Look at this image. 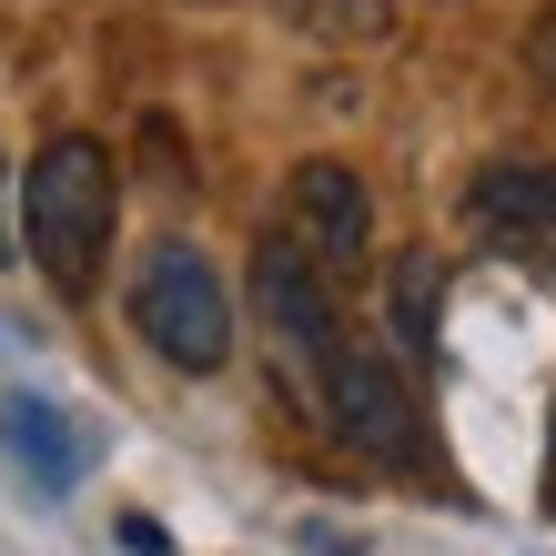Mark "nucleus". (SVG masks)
<instances>
[{"label": "nucleus", "instance_id": "nucleus-1", "mask_svg": "<svg viewBox=\"0 0 556 556\" xmlns=\"http://www.w3.org/2000/svg\"><path fill=\"white\" fill-rule=\"evenodd\" d=\"M112 223H122L112 142L61 132V142L30 152V173H21V243H30V264H41L61 293H91V274H102V253H112Z\"/></svg>", "mask_w": 556, "mask_h": 556}, {"label": "nucleus", "instance_id": "nucleus-2", "mask_svg": "<svg viewBox=\"0 0 556 556\" xmlns=\"http://www.w3.org/2000/svg\"><path fill=\"white\" fill-rule=\"evenodd\" d=\"M132 324L162 365L182 375H213L223 354H233V283L213 274L203 243H152L142 274H132Z\"/></svg>", "mask_w": 556, "mask_h": 556}, {"label": "nucleus", "instance_id": "nucleus-3", "mask_svg": "<svg viewBox=\"0 0 556 556\" xmlns=\"http://www.w3.org/2000/svg\"><path fill=\"white\" fill-rule=\"evenodd\" d=\"M253 314H264V334H274L283 384L314 395L324 365L344 354V314H334V274H324L293 233H264V253H253Z\"/></svg>", "mask_w": 556, "mask_h": 556}, {"label": "nucleus", "instance_id": "nucleus-4", "mask_svg": "<svg viewBox=\"0 0 556 556\" xmlns=\"http://www.w3.org/2000/svg\"><path fill=\"white\" fill-rule=\"evenodd\" d=\"M314 405H324V425H334L354 455H375V466H415V455H425L415 384L395 375V354H384V344H354V334H344V354H334L324 384H314Z\"/></svg>", "mask_w": 556, "mask_h": 556}, {"label": "nucleus", "instance_id": "nucleus-5", "mask_svg": "<svg viewBox=\"0 0 556 556\" xmlns=\"http://www.w3.org/2000/svg\"><path fill=\"white\" fill-rule=\"evenodd\" d=\"M283 203H293V243H304L324 274H354L375 253V192H365L354 162H304Z\"/></svg>", "mask_w": 556, "mask_h": 556}, {"label": "nucleus", "instance_id": "nucleus-6", "mask_svg": "<svg viewBox=\"0 0 556 556\" xmlns=\"http://www.w3.org/2000/svg\"><path fill=\"white\" fill-rule=\"evenodd\" d=\"M466 223L516 264H556V162H485L466 192Z\"/></svg>", "mask_w": 556, "mask_h": 556}, {"label": "nucleus", "instance_id": "nucleus-7", "mask_svg": "<svg viewBox=\"0 0 556 556\" xmlns=\"http://www.w3.org/2000/svg\"><path fill=\"white\" fill-rule=\"evenodd\" d=\"M0 445H11V455H21V476H30V485H51V496H61V485H81V466H91V435H81L61 405H30V395L0 405Z\"/></svg>", "mask_w": 556, "mask_h": 556}, {"label": "nucleus", "instance_id": "nucleus-8", "mask_svg": "<svg viewBox=\"0 0 556 556\" xmlns=\"http://www.w3.org/2000/svg\"><path fill=\"white\" fill-rule=\"evenodd\" d=\"M274 11L304 30V41H395V0H274Z\"/></svg>", "mask_w": 556, "mask_h": 556}, {"label": "nucleus", "instance_id": "nucleus-9", "mask_svg": "<svg viewBox=\"0 0 556 556\" xmlns=\"http://www.w3.org/2000/svg\"><path fill=\"white\" fill-rule=\"evenodd\" d=\"M435 304H445V264L435 253H405L395 264V334H405V354H435Z\"/></svg>", "mask_w": 556, "mask_h": 556}, {"label": "nucleus", "instance_id": "nucleus-10", "mask_svg": "<svg viewBox=\"0 0 556 556\" xmlns=\"http://www.w3.org/2000/svg\"><path fill=\"white\" fill-rule=\"evenodd\" d=\"M536 72H546V81H556V21H546V30H536Z\"/></svg>", "mask_w": 556, "mask_h": 556}, {"label": "nucleus", "instance_id": "nucleus-11", "mask_svg": "<svg viewBox=\"0 0 556 556\" xmlns=\"http://www.w3.org/2000/svg\"><path fill=\"white\" fill-rule=\"evenodd\" d=\"M546 506H556V425H546Z\"/></svg>", "mask_w": 556, "mask_h": 556}]
</instances>
